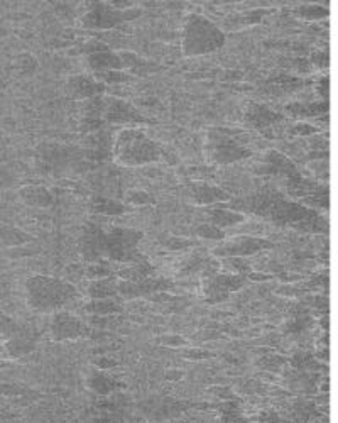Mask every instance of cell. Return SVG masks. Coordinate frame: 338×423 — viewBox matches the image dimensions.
Segmentation results:
<instances>
[{
  "instance_id": "obj_34",
  "label": "cell",
  "mask_w": 338,
  "mask_h": 423,
  "mask_svg": "<svg viewBox=\"0 0 338 423\" xmlns=\"http://www.w3.org/2000/svg\"><path fill=\"white\" fill-rule=\"evenodd\" d=\"M268 83L273 88H278L279 92H295V90L310 85V81L297 78V76H292L290 73H279V75H274L273 78H269Z\"/></svg>"
},
{
  "instance_id": "obj_20",
  "label": "cell",
  "mask_w": 338,
  "mask_h": 423,
  "mask_svg": "<svg viewBox=\"0 0 338 423\" xmlns=\"http://www.w3.org/2000/svg\"><path fill=\"white\" fill-rule=\"evenodd\" d=\"M87 386L92 393L105 398L110 397V394H114L115 391L124 388V384H122L120 381H117L114 376H110L103 370L90 371V374L87 376Z\"/></svg>"
},
{
  "instance_id": "obj_15",
  "label": "cell",
  "mask_w": 338,
  "mask_h": 423,
  "mask_svg": "<svg viewBox=\"0 0 338 423\" xmlns=\"http://www.w3.org/2000/svg\"><path fill=\"white\" fill-rule=\"evenodd\" d=\"M255 173L260 176H279V178H291V176L301 173L297 166L286 154L279 151H268L264 154L260 165L255 168Z\"/></svg>"
},
{
  "instance_id": "obj_40",
  "label": "cell",
  "mask_w": 338,
  "mask_h": 423,
  "mask_svg": "<svg viewBox=\"0 0 338 423\" xmlns=\"http://www.w3.org/2000/svg\"><path fill=\"white\" fill-rule=\"evenodd\" d=\"M286 364H287V359L279 356V354H265V356H263L259 361H257V366H259L260 370L273 371V372L281 371Z\"/></svg>"
},
{
  "instance_id": "obj_14",
  "label": "cell",
  "mask_w": 338,
  "mask_h": 423,
  "mask_svg": "<svg viewBox=\"0 0 338 423\" xmlns=\"http://www.w3.org/2000/svg\"><path fill=\"white\" fill-rule=\"evenodd\" d=\"M105 124H151L152 119L135 108L127 100L119 97H107Z\"/></svg>"
},
{
  "instance_id": "obj_17",
  "label": "cell",
  "mask_w": 338,
  "mask_h": 423,
  "mask_svg": "<svg viewBox=\"0 0 338 423\" xmlns=\"http://www.w3.org/2000/svg\"><path fill=\"white\" fill-rule=\"evenodd\" d=\"M189 197L196 205L208 207V205H220L232 200V195L225 192L220 186L206 183V181H191L188 185Z\"/></svg>"
},
{
  "instance_id": "obj_33",
  "label": "cell",
  "mask_w": 338,
  "mask_h": 423,
  "mask_svg": "<svg viewBox=\"0 0 338 423\" xmlns=\"http://www.w3.org/2000/svg\"><path fill=\"white\" fill-rule=\"evenodd\" d=\"M152 272H154V266H151L146 261H139V263H132V265L124 267V270L117 271L115 275L119 276L120 280H127V281H141L146 278H151Z\"/></svg>"
},
{
  "instance_id": "obj_18",
  "label": "cell",
  "mask_w": 338,
  "mask_h": 423,
  "mask_svg": "<svg viewBox=\"0 0 338 423\" xmlns=\"http://www.w3.org/2000/svg\"><path fill=\"white\" fill-rule=\"evenodd\" d=\"M66 90L71 97L78 100H90L102 97L107 92V86L88 75H73L66 81Z\"/></svg>"
},
{
  "instance_id": "obj_25",
  "label": "cell",
  "mask_w": 338,
  "mask_h": 423,
  "mask_svg": "<svg viewBox=\"0 0 338 423\" xmlns=\"http://www.w3.org/2000/svg\"><path fill=\"white\" fill-rule=\"evenodd\" d=\"M220 270V263L215 261V259L206 258V256H193L184 263L181 267V276H193V275H201L203 280L208 278V276L215 275Z\"/></svg>"
},
{
  "instance_id": "obj_31",
  "label": "cell",
  "mask_w": 338,
  "mask_h": 423,
  "mask_svg": "<svg viewBox=\"0 0 338 423\" xmlns=\"http://www.w3.org/2000/svg\"><path fill=\"white\" fill-rule=\"evenodd\" d=\"M122 303L115 298H102V300H90V302L85 305V312L90 313V315H119L122 313Z\"/></svg>"
},
{
  "instance_id": "obj_8",
  "label": "cell",
  "mask_w": 338,
  "mask_h": 423,
  "mask_svg": "<svg viewBox=\"0 0 338 423\" xmlns=\"http://www.w3.org/2000/svg\"><path fill=\"white\" fill-rule=\"evenodd\" d=\"M142 11L132 7L129 11H117L110 2H88L85 4V11L81 14V26L92 31H110L119 27L124 22L141 17Z\"/></svg>"
},
{
  "instance_id": "obj_38",
  "label": "cell",
  "mask_w": 338,
  "mask_h": 423,
  "mask_svg": "<svg viewBox=\"0 0 338 423\" xmlns=\"http://www.w3.org/2000/svg\"><path fill=\"white\" fill-rule=\"evenodd\" d=\"M110 261H98V263H88L87 270H85V276L88 280H102V278H108V276H114L115 270L108 265Z\"/></svg>"
},
{
  "instance_id": "obj_5",
  "label": "cell",
  "mask_w": 338,
  "mask_h": 423,
  "mask_svg": "<svg viewBox=\"0 0 338 423\" xmlns=\"http://www.w3.org/2000/svg\"><path fill=\"white\" fill-rule=\"evenodd\" d=\"M227 36L213 21L201 14H189L183 22L181 49L184 56H203L222 49Z\"/></svg>"
},
{
  "instance_id": "obj_50",
  "label": "cell",
  "mask_w": 338,
  "mask_h": 423,
  "mask_svg": "<svg viewBox=\"0 0 338 423\" xmlns=\"http://www.w3.org/2000/svg\"><path fill=\"white\" fill-rule=\"evenodd\" d=\"M310 65L311 68H318V70H327L328 65H330V58H328V54L324 51H313L311 53V58H310Z\"/></svg>"
},
{
  "instance_id": "obj_60",
  "label": "cell",
  "mask_w": 338,
  "mask_h": 423,
  "mask_svg": "<svg viewBox=\"0 0 338 423\" xmlns=\"http://www.w3.org/2000/svg\"><path fill=\"white\" fill-rule=\"evenodd\" d=\"M181 377H183L181 371H168V372H166V379H169V381H179Z\"/></svg>"
},
{
  "instance_id": "obj_12",
  "label": "cell",
  "mask_w": 338,
  "mask_h": 423,
  "mask_svg": "<svg viewBox=\"0 0 338 423\" xmlns=\"http://www.w3.org/2000/svg\"><path fill=\"white\" fill-rule=\"evenodd\" d=\"M274 244L269 239L263 238H252V235H241V238H233L227 243L216 248L213 254L216 258H245L254 256L257 253L268 251L273 249Z\"/></svg>"
},
{
  "instance_id": "obj_42",
  "label": "cell",
  "mask_w": 338,
  "mask_h": 423,
  "mask_svg": "<svg viewBox=\"0 0 338 423\" xmlns=\"http://www.w3.org/2000/svg\"><path fill=\"white\" fill-rule=\"evenodd\" d=\"M220 420L223 422H237V420H242V415H241V407H238L237 402H233V399H227V403H223L222 407H220Z\"/></svg>"
},
{
  "instance_id": "obj_19",
  "label": "cell",
  "mask_w": 338,
  "mask_h": 423,
  "mask_svg": "<svg viewBox=\"0 0 338 423\" xmlns=\"http://www.w3.org/2000/svg\"><path fill=\"white\" fill-rule=\"evenodd\" d=\"M17 195L21 202L31 208H51L56 202L51 190L43 185H24L21 186Z\"/></svg>"
},
{
  "instance_id": "obj_55",
  "label": "cell",
  "mask_w": 338,
  "mask_h": 423,
  "mask_svg": "<svg viewBox=\"0 0 338 423\" xmlns=\"http://www.w3.org/2000/svg\"><path fill=\"white\" fill-rule=\"evenodd\" d=\"M184 357L191 359V361H203V359L215 357V354L210 351H203V349H189V351L184 352Z\"/></svg>"
},
{
  "instance_id": "obj_46",
  "label": "cell",
  "mask_w": 338,
  "mask_h": 423,
  "mask_svg": "<svg viewBox=\"0 0 338 423\" xmlns=\"http://www.w3.org/2000/svg\"><path fill=\"white\" fill-rule=\"evenodd\" d=\"M318 133V127L308 124V122H297V124L290 127V134L296 136V138H308V136H315Z\"/></svg>"
},
{
  "instance_id": "obj_10",
  "label": "cell",
  "mask_w": 338,
  "mask_h": 423,
  "mask_svg": "<svg viewBox=\"0 0 338 423\" xmlns=\"http://www.w3.org/2000/svg\"><path fill=\"white\" fill-rule=\"evenodd\" d=\"M247 276L236 272H215L203 280V297L210 305L227 302L232 293H236L245 285Z\"/></svg>"
},
{
  "instance_id": "obj_53",
  "label": "cell",
  "mask_w": 338,
  "mask_h": 423,
  "mask_svg": "<svg viewBox=\"0 0 338 423\" xmlns=\"http://www.w3.org/2000/svg\"><path fill=\"white\" fill-rule=\"evenodd\" d=\"M157 342L162 345H169V347H181V345H186V340L179 335H161L157 337Z\"/></svg>"
},
{
  "instance_id": "obj_3",
  "label": "cell",
  "mask_w": 338,
  "mask_h": 423,
  "mask_svg": "<svg viewBox=\"0 0 338 423\" xmlns=\"http://www.w3.org/2000/svg\"><path fill=\"white\" fill-rule=\"evenodd\" d=\"M24 290L27 305L39 313L65 310L68 305L75 303L80 297L73 283L46 275H34L27 278Z\"/></svg>"
},
{
  "instance_id": "obj_26",
  "label": "cell",
  "mask_w": 338,
  "mask_h": 423,
  "mask_svg": "<svg viewBox=\"0 0 338 423\" xmlns=\"http://www.w3.org/2000/svg\"><path fill=\"white\" fill-rule=\"evenodd\" d=\"M208 222L211 225H216L218 229H227V227H236L242 222H245V215L242 212L233 210V208L213 207L206 212Z\"/></svg>"
},
{
  "instance_id": "obj_54",
  "label": "cell",
  "mask_w": 338,
  "mask_h": 423,
  "mask_svg": "<svg viewBox=\"0 0 338 423\" xmlns=\"http://www.w3.org/2000/svg\"><path fill=\"white\" fill-rule=\"evenodd\" d=\"M317 92L323 100H328V95H330V78H328V75L319 76L317 81Z\"/></svg>"
},
{
  "instance_id": "obj_56",
  "label": "cell",
  "mask_w": 338,
  "mask_h": 423,
  "mask_svg": "<svg viewBox=\"0 0 338 423\" xmlns=\"http://www.w3.org/2000/svg\"><path fill=\"white\" fill-rule=\"evenodd\" d=\"M54 9H56L58 16L61 17V19H71V17L75 16V6L73 4H56L54 6Z\"/></svg>"
},
{
  "instance_id": "obj_27",
  "label": "cell",
  "mask_w": 338,
  "mask_h": 423,
  "mask_svg": "<svg viewBox=\"0 0 338 423\" xmlns=\"http://www.w3.org/2000/svg\"><path fill=\"white\" fill-rule=\"evenodd\" d=\"M110 153H112V146L108 143L107 134H103L102 131H98V133H93L88 136L87 148H85V156H87L90 161H103V159L108 158V154Z\"/></svg>"
},
{
  "instance_id": "obj_16",
  "label": "cell",
  "mask_w": 338,
  "mask_h": 423,
  "mask_svg": "<svg viewBox=\"0 0 338 423\" xmlns=\"http://www.w3.org/2000/svg\"><path fill=\"white\" fill-rule=\"evenodd\" d=\"M173 288V283L169 280H159V278H146L141 281H127L119 280V297L122 298H141L149 297L152 293H159V291H168Z\"/></svg>"
},
{
  "instance_id": "obj_32",
  "label": "cell",
  "mask_w": 338,
  "mask_h": 423,
  "mask_svg": "<svg viewBox=\"0 0 338 423\" xmlns=\"http://www.w3.org/2000/svg\"><path fill=\"white\" fill-rule=\"evenodd\" d=\"M33 235L16 225H2L0 227V243L7 248H21L27 243H33Z\"/></svg>"
},
{
  "instance_id": "obj_22",
  "label": "cell",
  "mask_w": 338,
  "mask_h": 423,
  "mask_svg": "<svg viewBox=\"0 0 338 423\" xmlns=\"http://www.w3.org/2000/svg\"><path fill=\"white\" fill-rule=\"evenodd\" d=\"M328 108H330L328 100H319V102H291L284 107V111L292 119H315L327 116Z\"/></svg>"
},
{
  "instance_id": "obj_23",
  "label": "cell",
  "mask_w": 338,
  "mask_h": 423,
  "mask_svg": "<svg viewBox=\"0 0 338 423\" xmlns=\"http://www.w3.org/2000/svg\"><path fill=\"white\" fill-rule=\"evenodd\" d=\"M124 70H127L129 75L132 76H147L151 73H157L161 70L159 65H156L154 61L146 60V58L139 56L132 51H120L119 53Z\"/></svg>"
},
{
  "instance_id": "obj_36",
  "label": "cell",
  "mask_w": 338,
  "mask_h": 423,
  "mask_svg": "<svg viewBox=\"0 0 338 423\" xmlns=\"http://www.w3.org/2000/svg\"><path fill=\"white\" fill-rule=\"evenodd\" d=\"M93 78L98 80V81H100V83H103L105 86H108V85L129 83V81L134 80V76L129 75V73L124 71V70H112V71L95 73Z\"/></svg>"
},
{
  "instance_id": "obj_59",
  "label": "cell",
  "mask_w": 338,
  "mask_h": 423,
  "mask_svg": "<svg viewBox=\"0 0 338 423\" xmlns=\"http://www.w3.org/2000/svg\"><path fill=\"white\" fill-rule=\"evenodd\" d=\"M247 280H252V281H268L270 280V275H263V272H249L247 275Z\"/></svg>"
},
{
  "instance_id": "obj_7",
  "label": "cell",
  "mask_w": 338,
  "mask_h": 423,
  "mask_svg": "<svg viewBox=\"0 0 338 423\" xmlns=\"http://www.w3.org/2000/svg\"><path fill=\"white\" fill-rule=\"evenodd\" d=\"M78 159V149L60 143H41L34 151L36 170L46 176H58L70 171Z\"/></svg>"
},
{
  "instance_id": "obj_1",
  "label": "cell",
  "mask_w": 338,
  "mask_h": 423,
  "mask_svg": "<svg viewBox=\"0 0 338 423\" xmlns=\"http://www.w3.org/2000/svg\"><path fill=\"white\" fill-rule=\"evenodd\" d=\"M238 208L268 218L269 222L284 229L308 232V234L328 232V222L322 212L313 210L300 202H292L276 190H264L247 198L237 200L233 203V210Z\"/></svg>"
},
{
  "instance_id": "obj_58",
  "label": "cell",
  "mask_w": 338,
  "mask_h": 423,
  "mask_svg": "<svg viewBox=\"0 0 338 423\" xmlns=\"http://www.w3.org/2000/svg\"><path fill=\"white\" fill-rule=\"evenodd\" d=\"M211 393H215L216 397L223 398V399H233V393L230 388H223V386H218V388H211Z\"/></svg>"
},
{
  "instance_id": "obj_30",
  "label": "cell",
  "mask_w": 338,
  "mask_h": 423,
  "mask_svg": "<svg viewBox=\"0 0 338 423\" xmlns=\"http://www.w3.org/2000/svg\"><path fill=\"white\" fill-rule=\"evenodd\" d=\"M90 210L95 213H100V215L115 217V215H122V213H127L130 210V207L127 203H122L119 200H114V198L93 197L92 202H90Z\"/></svg>"
},
{
  "instance_id": "obj_9",
  "label": "cell",
  "mask_w": 338,
  "mask_h": 423,
  "mask_svg": "<svg viewBox=\"0 0 338 423\" xmlns=\"http://www.w3.org/2000/svg\"><path fill=\"white\" fill-rule=\"evenodd\" d=\"M39 332L34 325L24 324V322H16L14 329L9 332V335L2 340L4 352L11 359H21L33 354L38 349Z\"/></svg>"
},
{
  "instance_id": "obj_41",
  "label": "cell",
  "mask_w": 338,
  "mask_h": 423,
  "mask_svg": "<svg viewBox=\"0 0 338 423\" xmlns=\"http://www.w3.org/2000/svg\"><path fill=\"white\" fill-rule=\"evenodd\" d=\"M125 203L134 207H142V205H152V203H156V200L152 195L144 192V190H130V192H127V195H125Z\"/></svg>"
},
{
  "instance_id": "obj_24",
  "label": "cell",
  "mask_w": 338,
  "mask_h": 423,
  "mask_svg": "<svg viewBox=\"0 0 338 423\" xmlns=\"http://www.w3.org/2000/svg\"><path fill=\"white\" fill-rule=\"evenodd\" d=\"M85 63H87V66L93 71V75L95 73H103V71H112V70H124V65H122L119 53L112 51V49L88 54V56H85Z\"/></svg>"
},
{
  "instance_id": "obj_21",
  "label": "cell",
  "mask_w": 338,
  "mask_h": 423,
  "mask_svg": "<svg viewBox=\"0 0 338 423\" xmlns=\"http://www.w3.org/2000/svg\"><path fill=\"white\" fill-rule=\"evenodd\" d=\"M284 183H286L287 195H290L291 198H297V200H305L311 197V195L327 190L322 183H318V181L311 178H306V176L301 175V173L291 176V178L284 180Z\"/></svg>"
},
{
  "instance_id": "obj_39",
  "label": "cell",
  "mask_w": 338,
  "mask_h": 423,
  "mask_svg": "<svg viewBox=\"0 0 338 423\" xmlns=\"http://www.w3.org/2000/svg\"><path fill=\"white\" fill-rule=\"evenodd\" d=\"M16 68L21 76H33L39 68V61L31 53H21L16 58Z\"/></svg>"
},
{
  "instance_id": "obj_13",
  "label": "cell",
  "mask_w": 338,
  "mask_h": 423,
  "mask_svg": "<svg viewBox=\"0 0 338 423\" xmlns=\"http://www.w3.org/2000/svg\"><path fill=\"white\" fill-rule=\"evenodd\" d=\"M284 113L273 111V108L264 106V103L250 102L247 106L245 112H243V121H245L247 126L254 127V129L263 133L265 138H274L273 129L279 124H282Z\"/></svg>"
},
{
  "instance_id": "obj_61",
  "label": "cell",
  "mask_w": 338,
  "mask_h": 423,
  "mask_svg": "<svg viewBox=\"0 0 338 423\" xmlns=\"http://www.w3.org/2000/svg\"><path fill=\"white\" fill-rule=\"evenodd\" d=\"M0 97H2V92H0Z\"/></svg>"
},
{
  "instance_id": "obj_35",
  "label": "cell",
  "mask_w": 338,
  "mask_h": 423,
  "mask_svg": "<svg viewBox=\"0 0 338 423\" xmlns=\"http://www.w3.org/2000/svg\"><path fill=\"white\" fill-rule=\"evenodd\" d=\"M328 7L322 4H301L295 9V16L305 21H322L328 17Z\"/></svg>"
},
{
  "instance_id": "obj_48",
  "label": "cell",
  "mask_w": 338,
  "mask_h": 423,
  "mask_svg": "<svg viewBox=\"0 0 338 423\" xmlns=\"http://www.w3.org/2000/svg\"><path fill=\"white\" fill-rule=\"evenodd\" d=\"M16 181H17L16 173H14L9 166L0 165V190L11 188V186H14Z\"/></svg>"
},
{
  "instance_id": "obj_51",
  "label": "cell",
  "mask_w": 338,
  "mask_h": 423,
  "mask_svg": "<svg viewBox=\"0 0 338 423\" xmlns=\"http://www.w3.org/2000/svg\"><path fill=\"white\" fill-rule=\"evenodd\" d=\"M164 245L166 249H169V251H183V249L191 248L193 240L184 239V238H169L164 243Z\"/></svg>"
},
{
  "instance_id": "obj_45",
  "label": "cell",
  "mask_w": 338,
  "mask_h": 423,
  "mask_svg": "<svg viewBox=\"0 0 338 423\" xmlns=\"http://www.w3.org/2000/svg\"><path fill=\"white\" fill-rule=\"evenodd\" d=\"M270 14V11L268 9H254V11H249L245 12L243 16L241 17V24L242 26H254V24H259V22H263L265 17H268Z\"/></svg>"
},
{
  "instance_id": "obj_11",
  "label": "cell",
  "mask_w": 338,
  "mask_h": 423,
  "mask_svg": "<svg viewBox=\"0 0 338 423\" xmlns=\"http://www.w3.org/2000/svg\"><path fill=\"white\" fill-rule=\"evenodd\" d=\"M49 337L54 342H66V340H78L90 335L88 325L73 313L66 310L54 312L48 322Z\"/></svg>"
},
{
  "instance_id": "obj_4",
  "label": "cell",
  "mask_w": 338,
  "mask_h": 423,
  "mask_svg": "<svg viewBox=\"0 0 338 423\" xmlns=\"http://www.w3.org/2000/svg\"><path fill=\"white\" fill-rule=\"evenodd\" d=\"M112 156L120 166L141 168L159 163L162 159V148L144 131L127 127L117 133L114 138Z\"/></svg>"
},
{
  "instance_id": "obj_52",
  "label": "cell",
  "mask_w": 338,
  "mask_h": 423,
  "mask_svg": "<svg viewBox=\"0 0 338 423\" xmlns=\"http://www.w3.org/2000/svg\"><path fill=\"white\" fill-rule=\"evenodd\" d=\"M286 65L291 68V70H296L300 73H308L311 71V65L306 58H291V60L286 61Z\"/></svg>"
},
{
  "instance_id": "obj_44",
  "label": "cell",
  "mask_w": 338,
  "mask_h": 423,
  "mask_svg": "<svg viewBox=\"0 0 338 423\" xmlns=\"http://www.w3.org/2000/svg\"><path fill=\"white\" fill-rule=\"evenodd\" d=\"M222 266L227 267L228 271L236 272V275L247 276L250 272V266L242 258H223Z\"/></svg>"
},
{
  "instance_id": "obj_37",
  "label": "cell",
  "mask_w": 338,
  "mask_h": 423,
  "mask_svg": "<svg viewBox=\"0 0 338 423\" xmlns=\"http://www.w3.org/2000/svg\"><path fill=\"white\" fill-rule=\"evenodd\" d=\"M290 362L295 371H317L322 367L318 359L310 352H296L295 356L291 357Z\"/></svg>"
},
{
  "instance_id": "obj_49",
  "label": "cell",
  "mask_w": 338,
  "mask_h": 423,
  "mask_svg": "<svg viewBox=\"0 0 338 423\" xmlns=\"http://www.w3.org/2000/svg\"><path fill=\"white\" fill-rule=\"evenodd\" d=\"M16 322L17 320H14L12 317H9L7 313L0 308V342L7 337L9 332H11L14 329V325H16Z\"/></svg>"
},
{
  "instance_id": "obj_29",
  "label": "cell",
  "mask_w": 338,
  "mask_h": 423,
  "mask_svg": "<svg viewBox=\"0 0 338 423\" xmlns=\"http://www.w3.org/2000/svg\"><path fill=\"white\" fill-rule=\"evenodd\" d=\"M87 293L90 300H102V298H117L119 297V280L115 276L108 278L93 280L88 285Z\"/></svg>"
},
{
  "instance_id": "obj_47",
  "label": "cell",
  "mask_w": 338,
  "mask_h": 423,
  "mask_svg": "<svg viewBox=\"0 0 338 423\" xmlns=\"http://www.w3.org/2000/svg\"><path fill=\"white\" fill-rule=\"evenodd\" d=\"M107 49H110V48H108V44L102 43V41H98V39H88V41H85L83 44H81V46L78 48V51L83 53L85 56H88V54L107 51Z\"/></svg>"
},
{
  "instance_id": "obj_28",
  "label": "cell",
  "mask_w": 338,
  "mask_h": 423,
  "mask_svg": "<svg viewBox=\"0 0 338 423\" xmlns=\"http://www.w3.org/2000/svg\"><path fill=\"white\" fill-rule=\"evenodd\" d=\"M311 322H313V318H311V313L308 308L305 307V305H297V307L292 308L290 312V317H287L286 324H284V330L287 332V334H303L310 329Z\"/></svg>"
},
{
  "instance_id": "obj_43",
  "label": "cell",
  "mask_w": 338,
  "mask_h": 423,
  "mask_svg": "<svg viewBox=\"0 0 338 423\" xmlns=\"http://www.w3.org/2000/svg\"><path fill=\"white\" fill-rule=\"evenodd\" d=\"M195 234L201 239H208V240H222L225 239V232L222 229H218L216 225L211 224H203L198 225Z\"/></svg>"
},
{
  "instance_id": "obj_2",
  "label": "cell",
  "mask_w": 338,
  "mask_h": 423,
  "mask_svg": "<svg viewBox=\"0 0 338 423\" xmlns=\"http://www.w3.org/2000/svg\"><path fill=\"white\" fill-rule=\"evenodd\" d=\"M144 238L141 230L129 227H103L90 222L80 238V253L87 263L110 261L132 265L144 261L139 244Z\"/></svg>"
},
{
  "instance_id": "obj_57",
  "label": "cell",
  "mask_w": 338,
  "mask_h": 423,
  "mask_svg": "<svg viewBox=\"0 0 338 423\" xmlns=\"http://www.w3.org/2000/svg\"><path fill=\"white\" fill-rule=\"evenodd\" d=\"M95 364H97L98 370L107 371V370H112V367H115L117 361H115V359H112V357H100V359H97V361H95Z\"/></svg>"
},
{
  "instance_id": "obj_6",
  "label": "cell",
  "mask_w": 338,
  "mask_h": 423,
  "mask_svg": "<svg viewBox=\"0 0 338 423\" xmlns=\"http://www.w3.org/2000/svg\"><path fill=\"white\" fill-rule=\"evenodd\" d=\"M236 131L213 127L205 136V154L210 163L218 166H228L252 156V149L247 148L236 136Z\"/></svg>"
}]
</instances>
